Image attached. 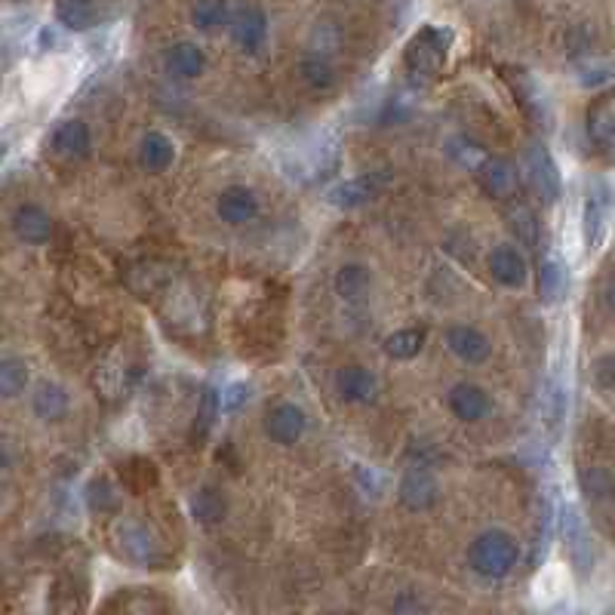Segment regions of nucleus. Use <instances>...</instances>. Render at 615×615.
I'll list each match as a JSON object with an SVG mask.
<instances>
[{
    "label": "nucleus",
    "instance_id": "c9c22d12",
    "mask_svg": "<svg viewBox=\"0 0 615 615\" xmlns=\"http://www.w3.org/2000/svg\"><path fill=\"white\" fill-rule=\"evenodd\" d=\"M87 499L93 505V511H111L117 505V492L111 489L108 480H93L90 483V492H87Z\"/></svg>",
    "mask_w": 615,
    "mask_h": 615
},
{
    "label": "nucleus",
    "instance_id": "bb28decb",
    "mask_svg": "<svg viewBox=\"0 0 615 615\" xmlns=\"http://www.w3.org/2000/svg\"><path fill=\"white\" fill-rule=\"evenodd\" d=\"M582 489H585V496L594 502V505H603V502H612L615 499V480L606 468L600 465H591L582 471Z\"/></svg>",
    "mask_w": 615,
    "mask_h": 615
},
{
    "label": "nucleus",
    "instance_id": "c756f323",
    "mask_svg": "<svg viewBox=\"0 0 615 615\" xmlns=\"http://www.w3.org/2000/svg\"><path fill=\"white\" fill-rule=\"evenodd\" d=\"M228 22V0H197L191 7V25L197 31H216Z\"/></svg>",
    "mask_w": 615,
    "mask_h": 615
},
{
    "label": "nucleus",
    "instance_id": "9d476101",
    "mask_svg": "<svg viewBox=\"0 0 615 615\" xmlns=\"http://www.w3.org/2000/svg\"><path fill=\"white\" fill-rule=\"evenodd\" d=\"M336 394L345 400V403H357V406H366L379 397V379L369 373L366 366H342L336 373Z\"/></svg>",
    "mask_w": 615,
    "mask_h": 615
},
{
    "label": "nucleus",
    "instance_id": "6e6552de",
    "mask_svg": "<svg viewBox=\"0 0 615 615\" xmlns=\"http://www.w3.org/2000/svg\"><path fill=\"white\" fill-rule=\"evenodd\" d=\"M259 210H262V207H259L256 191L246 188V185H231V188H225V191L219 194V200H216L219 219H222L225 225H234V228L256 222V219H259Z\"/></svg>",
    "mask_w": 615,
    "mask_h": 615
},
{
    "label": "nucleus",
    "instance_id": "f3484780",
    "mask_svg": "<svg viewBox=\"0 0 615 615\" xmlns=\"http://www.w3.org/2000/svg\"><path fill=\"white\" fill-rule=\"evenodd\" d=\"M446 403H449V409H453V416L462 422H480L489 413V394L474 382L453 385L446 394Z\"/></svg>",
    "mask_w": 615,
    "mask_h": 615
},
{
    "label": "nucleus",
    "instance_id": "423d86ee",
    "mask_svg": "<svg viewBox=\"0 0 615 615\" xmlns=\"http://www.w3.org/2000/svg\"><path fill=\"white\" fill-rule=\"evenodd\" d=\"M523 170H526V179L532 182L542 194L545 203H554L560 197V173H557V163L551 157V151L542 145V142H532L526 148V157H523Z\"/></svg>",
    "mask_w": 615,
    "mask_h": 615
},
{
    "label": "nucleus",
    "instance_id": "473e14b6",
    "mask_svg": "<svg viewBox=\"0 0 615 615\" xmlns=\"http://www.w3.org/2000/svg\"><path fill=\"white\" fill-rule=\"evenodd\" d=\"M222 403H225V400H219V394H216L213 388L203 391V397H200V413H197V422H194V440H203V437L213 431Z\"/></svg>",
    "mask_w": 615,
    "mask_h": 615
},
{
    "label": "nucleus",
    "instance_id": "f03ea898",
    "mask_svg": "<svg viewBox=\"0 0 615 615\" xmlns=\"http://www.w3.org/2000/svg\"><path fill=\"white\" fill-rule=\"evenodd\" d=\"M520 560V545L505 529H486L468 548V566L483 579H505Z\"/></svg>",
    "mask_w": 615,
    "mask_h": 615
},
{
    "label": "nucleus",
    "instance_id": "6ab92c4d",
    "mask_svg": "<svg viewBox=\"0 0 615 615\" xmlns=\"http://www.w3.org/2000/svg\"><path fill=\"white\" fill-rule=\"evenodd\" d=\"M379 191H382V176L363 173V176H354V179L336 185L330 191V203H336L339 210H357V207H363V203L373 200Z\"/></svg>",
    "mask_w": 615,
    "mask_h": 615
},
{
    "label": "nucleus",
    "instance_id": "dca6fc26",
    "mask_svg": "<svg viewBox=\"0 0 615 615\" xmlns=\"http://www.w3.org/2000/svg\"><path fill=\"white\" fill-rule=\"evenodd\" d=\"M163 68H167V74L176 80H197L207 71V53L197 44H191V40H179V44H173L167 56H163Z\"/></svg>",
    "mask_w": 615,
    "mask_h": 615
},
{
    "label": "nucleus",
    "instance_id": "f704fd0d",
    "mask_svg": "<svg viewBox=\"0 0 615 615\" xmlns=\"http://www.w3.org/2000/svg\"><path fill=\"white\" fill-rule=\"evenodd\" d=\"M539 290H542L545 302H554V299L560 296V290H563V271H560V265H557L554 259H548V262L542 265V274H539Z\"/></svg>",
    "mask_w": 615,
    "mask_h": 615
},
{
    "label": "nucleus",
    "instance_id": "cd10ccee",
    "mask_svg": "<svg viewBox=\"0 0 615 615\" xmlns=\"http://www.w3.org/2000/svg\"><path fill=\"white\" fill-rule=\"evenodd\" d=\"M425 348V333L422 330H397L385 339V354L391 360H413Z\"/></svg>",
    "mask_w": 615,
    "mask_h": 615
},
{
    "label": "nucleus",
    "instance_id": "39448f33",
    "mask_svg": "<svg viewBox=\"0 0 615 615\" xmlns=\"http://www.w3.org/2000/svg\"><path fill=\"white\" fill-rule=\"evenodd\" d=\"M397 499L406 511H428L437 505L440 499V483L437 477L431 474L428 462H416V465H409L397 483Z\"/></svg>",
    "mask_w": 615,
    "mask_h": 615
},
{
    "label": "nucleus",
    "instance_id": "f257e3e1",
    "mask_svg": "<svg viewBox=\"0 0 615 615\" xmlns=\"http://www.w3.org/2000/svg\"><path fill=\"white\" fill-rule=\"evenodd\" d=\"M449 44H453V31H446V28L425 25L422 31H416L403 50V65H406L409 77H413L416 84H434V80L443 74Z\"/></svg>",
    "mask_w": 615,
    "mask_h": 615
},
{
    "label": "nucleus",
    "instance_id": "4c0bfd02",
    "mask_svg": "<svg viewBox=\"0 0 615 615\" xmlns=\"http://www.w3.org/2000/svg\"><path fill=\"white\" fill-rule=\"evenodd\" d=\"M585 231H588V243H600V228H603V207H600V200L591 197L588 200V207H585Z\"/></svg>",
    "mask_w": 615,
    "mask_h": 615
},
{
    "label": "nucleus",
    "instance_id": "4468645a",
    "mask_svg": "<svg viewBox=\"0 0 615 615\" xmlns=\"http://www.w3.org/2000/svg\"><path fill=\"white\" fill-rule=\"evenodd\" d=\"M231 37H234V44H237L243 53L262 50L265 37H268V16H265L259 7L240 10V13L231 19Z\"/></svg>",
    "mask_w": 615,
    "mask_h": 615
},
{
    "label": "nucleus",
    "instance_id": "a878e982",
    "mask_svg": "<svg viewBox=\"0 0 615 615\" xmlns=\"http://www.w3.org/2000/svg\"><path fill=\"white\" fill-rule=\"evenodd\" d=\"M56 16L71 31H87L96 22V0H56Z\"/></svg>",
    "mask_w": 615,
    "mask_h": 615
},
{
    "label": "nucleus",
    "instance_id": "412c9836",
    "mask_svg": "<svg viewBox=\"0 0 615 615\" xmlns=\"http://www.w3.org/2000/svg\"><path fill=\"white\" fill-rule=\"evenodd\" d=\"M176 160V145L163 133H148L139 142V167L145 173H167Z\"/></svg>",
    "mask_w": 615,
    "mask_h": 615
},
{
    "label": "nucleus",
    "instance_id": "2eb2a0df",
    "mask_svg": "<svg viewBox=\"0 0 615 615\" xmlns=\"http://www.w3.org/2000/svg\"><path fill=\"white\" fill-rule=\"evenodd\" d=\"M53 151L65 160H84L93 148V136L84 120H62L50 139Z\"/></svg>",
    "mask_w": 615,
    "mask_h": 615
},
{
    "label": "nucleus",
    "instance_id": "e433bc0d",
    "mask_svg": "<svg viewBox=\"0 0 615 615\" xmlns=\"http://www.w3.org/2000/svg\"><path fill=\"white\" fill-rule=\"evenodd\" d=\"M154 480H157V471H154V465H151L148 459H133V462H130V468H127V483H130L133 489H148Z\"/></svg>",
    "mask_w": 615,
    "mask_h": 615
},
{
    "label": "nucleus",
    "instance_id": "58836bf2",
    "mask_svg": "<svg viewBox=\"0 0 615 615\" xmlns=\"http://www.w3.org/2000/svg\"><path fill=\"white\" fill-rule=\"evenodd\" d=\"M594 382L600 388H615V354H603L597 363H594Z\"/></svg>",
    "mask_w": 615,
    "mask_h": 615
},
{
    "label": "nucleus",
    "instance_id": "ea45409f",
    "mask_svg": "<svg viewBox=\"0 0 615 615\" xmlns=\"http://www.w3.org/2000/svg\"><path fill=\"white\" fill-rule=\"evenodd\" d=\"M391 609L394 612H419V609H428V603H422V600H416V597H403V600H394L391 603Z\"/></svg>",
    "mask_w": 615,
    "mask_h": 615
},
{
    "label": "nucleus",
    "instance_id": "b1692460",
    "mask_svg": "<svg viewBox=\"0 0 615 615\" xmlns=\"http://www.w3.org/2000/svg\"><path fill=\"white\" fill-rule=\"evenodd\" d=\"M302 80L314 90V93H330L336 87V68H333V56H323L308 50L299 62Z\"/></svg>",
    "mask_w": 615,
    "mask_h": 615
},
{
    "label": "nucleus",
    "instance_id": "c85d7f7f",
    "mask_svg": "<svg viewBox=\"0 0 615 615\" xmlns=\"http://www.w3.org/2000/svg\"><path fill=\"white\" fill-rule=\"evenodd\" d=\"M25 385H28V363L22 357L0 360V394L13 400L25 391Z\"/></svg>",
    "mask_w": 615,
    "mask_h": 615
},
{
    "label": "nucleus",
    "instance_id": "9b49d317",
    "mask_svg": "<svg viewBox=\"0 0 615 615\" xmlns=\"http://www.w3.org/2000/svg\"><path fill=\"white\" fill-rule=\"evenodd\" d=\"M446 348L453 351L462 363H486L489 354H492V345L489 339L477 330V326H468V323H456L446 330Z\"/></svg>",
    "mask_w": 615,
    "mask_h": 615
},
{
    "label": "nucleus",
    "instance_id": "a19ab883",
    "mask_svg": "<svg viewBox=\"0 0 615 615\" xmlns=\"http://www.w3.org/2000/svg\"><path fill=\"white\" fill-rule=\"evenodd\" d=\"M603 302H606V308L615 314V280H609V283H606V290H603Z\"/></svg>",
    "mask_w": 615,
    "mask_h": 615
},
{
    "label": "nucleus",
    "instance_id": "a211bd4d",
    "mask_svg": "<svg viewBox=\"0 0 615 615\" xmlns=\"http://www.w3.org/2000/svg\"><path fill=\"white\" fill-rule=\"evenodd\" d=\"M505 225L508 231L517 237L520 246H529V250H536V246L542 243V222L536 216V210L529 207L526 200H511L505 207Z\"/></svg>",
    "mask_w": 615,
    "mask_h": 615
},
{
    "label": "nucleus",
    "instance_id": "7ed1b4c3",
    "mask_svg": "<svg viewBox=\"0 0 615 615\" xmlns=\"http://www.w3.org/2000/svg\"><path fill=\"white\" fill-rule=\"evenodd\" d=\"M114 539L120 554L139 563V566H151V569H163L170 563V551L163 548V542L154 536V532L136 520H120L114 526Z\"/></svg>",
    "mask_w": 615,
    "mask_h": 615
},
{
    "label": "nucleus",
    "instance_id": "393cba45",
    "mask_svg": "<svg viewBox=\"0 0 615 615\" xmlns=\"http://www.w3.org/2000/svg\"><path fill=\"white\" fill-rule=\"evenodd\" d=\"M191 514H194V520L203 523V526H219V523L225 520V514H228V499L222 496L219 489L203 486V489L194 492Z\"/></svg>",
    "mask_w": 615,
    "mask_h": 615
},
{
    "label": "nucleus",
    "instance_id": "f8f14e48",
    "mask_svg": "<svg viewBox=\"0 0 615 615\" xmlns=\"http://www.w3.org/2000/svg\"><path fill=\"white\" fill-rule=\"evenodd\" d=\"M489 274H492V280H499L502 286H508V290H517V286L526 283L529 262L517 246L502 243L489 253Z\"/></svg>",
    "mask_w": 615,
    "mask_h": 615
},
{
    "label": "nucleus",
    "instance_id": "72a5a7b5",
    "mask_svg": "<svg viewBox=\"0 0 615 615\" xmlns=\"http://www.w3.org/2000/svg\"><path fill=\"white\" fill-rule=\"evenodd\" d=\"M446 151H449V157H453L456 163H462V167H465V170H471V173H474V170L480 167V163L489 157V154H486L477 142H471V139H465V136H459V139H449V148H446Z\"/></svg>",
    "mask_w": 615,
    "mask_h": 615
},
{
    "label": "nucleus",
    "instance_id": "7c9ffc66",
    "mask_svg": "<svg viewBox=\"0 0 615 615\" xmlns=\"http://www.w3.org/2000/svg\"><path fill=\"white\" fill-rule=\"evenodd\" d=\"M588 130L594 136V142H600L609 157L615 160V111L609 105H600L588 114Z\"/></svg>",
    "mask_w": 615,
    "mask_h": 615
},
{
    "label": "nucleus",
    "instance_id": "0eeeda50",
    "mask_svg": "<svg viewBox=\"0 0 615 615\" xmlns=\"http://www.w3.org/2000/svg\"><path fill=\"white\" fill-rule=\"evenodd\" d=\"M308 431V416L305 409L296 403H277L268 409L265 416V434L280 443V446H296Z\"/></svg>",
    "mask_w": 615,
    "mask_h": 615
},
{
    "label": "nucleus",
    "instance_id": "20e7f679",
    "mask_svg": "<svg viewBox=\"0 0 615 615\" xmlns=\"http://www.w3.org/2000/svg\"><path fill=\"white\" fill-rule=\"evenodd\" d=\"M136 382V363L123 348H111L93 369V388L108 400L117 403L133 391Z\"/></svg>",
    "mask_w": 615,
    "mask_h": 615
},
{
    "label": "nucleus",
    "instance_id": "ddd939ff",
    "mask_svg": "<svg viewBox=\"0 0 615 615\" xmlns=\"http://www.w3.org/2000/svg\"><path fill=\"white\" fill-rule=\"evenodd\" d=\"M13 234L22 243L31 246H44L53 237V219L44 207H34V203H22V207L13 213Z\"/></svg>",
    "mask_w": 615,
    "mask_h": 615
},
{
    "label": "nucleus",
    "instance_id": "aec40b11",
    "mask_svg": "<svg viewBox=\"0 0 615 615\" xmlns=\"http://www.w3.org/2000/svg\"><path fill=\"white\" fill-rule=\"evenodd\" d=\"M336 296L348 305L366 302V296L373 293V271L360 262H348L336 271Z\"/></svg>",
    "mask_w": 615,
    "mask_h": 615
},
{
    "label": "nucleus",
    "instance_id": "5701e85b",
    "mask_svg": "<svg viewBox=\"0 0 615 615\" xmlns=\"http://www.w3.org/2000/svg\"><path fill=\"white\" fill-rule=\"evenodd\" d=\"M68 391L56 382H40L31 394V409L37 419L44 422H59L68 413Z\"/></svg>",
    "mask_w": 615,
    "mask_h": 615
},
{
    "label": "nucleus",
    "instance_id": "4be33fe9",
    "mask_svg": "<svg viewBox=\"0 0 615 615\" xmlns=\"http://www.w3.org/2000/svg\"><path fill=\"white\" fill-rule=\"evenodd\" d=\"M563 536H566V548H569L572 563H576L582 572H588L594 554H591V542H588V529H585L582 517L576 514V508L563 511Z\"/></svg>",
    "mask_w": 615,
    "mask_h": 615
},
{
    "label": "nucleus",
    "instance_id": "1a4fd4ad",
    "mask_svg": "<svg viewBox=\"0 0 615 615\" xmlns=\"http://www.w3.org/2000/svg\"><path fill=\"white\" fill-rule=\"evenodd\" d=\"M474 179L486 197H496V200H508L517 191V170L505 157H486L474 170Z\"/></svg>",
    "mask_w": 615,
    "mask_h": 615
},
{
    "label": "nucleus",
    "instance_id": "2f4dec72",
    "mask_svg": "<svg viewBox=\"0 0 615 615\" xmlns=\"http://www.w3.org/2000/svg\"><path fill=\"white\" fill-rule=\"evenodd\" d=\"M105 609H123V612H163L167 609V600L151 594V591H130V594H117Z\"/></svg>",
    "mask_w": 615,
    "mask_h": 615
}]
</instances>
